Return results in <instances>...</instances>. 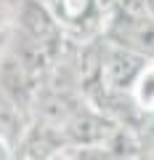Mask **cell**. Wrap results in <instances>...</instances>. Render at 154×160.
<instances>
[{"instance_id":"obj_11","label":"cell","mask_w":154,"mask_h":160,"mask_svg":"<svg viewBox=\"0 0 154 160\" xmlns=\"http://www.w3.org/2000/svg\"><path fill=\"white\" fill-rule=\"evenodd\" d=\"M0 160H11V152H8V144L0 139Z\"/></svg>"},{"instance_id":"obj_3","label":"cell","mask_w":154,"mask_h":160,"mask_svg":"<svg viewBox=\"0 0 154 160\" xmlns=\"http://www.w3.org/2000/svg\"><path fill=\"white\" fill-rule=\"evenodd\" d=\"M37 78L40 75L32 72L16 53H11L0 64V93L11 104H16L19 109H29L37 99V93H40Z\"/></svg>"},{"instance_id":"obj_5","label":"cell","mask_w":154,"mask_h":160,"mask_svg":"<svg viewBox=\"0 0 154 160\" xmlns=\"http://www.w3.org/2000/svg\"><path fill=\"white\" fill-rule=\"evenodd\" d=\"M109 40L117 46H125L130 51L141 53L146 59H154V16L146 13L141 19H112Z\"/></svg>"},{"instance_id":"obj_8","label":"cell","mask_w":154,"mask_h":160,"mask_svg":"<svg viewBox=\"0 0 154 160\" xmlns=\"http://www.w3.org/2000/svg\"><path fill=\"white\" fill-rule=\"evenodd\" d=\"M98 0H53V16L58 24L67 27H85L88 22H93L98 13Z\"/></svg>"},{"instance_id":"obj_12","label":"cell","mask_w":154,"mask_h":160,"mask_svg":"<svg viewBox=\"0 0 154 160\" xmlns=\"http://www.w3.org/2000/svg\"><path fill=\"white\" fill-rule=\"evenodd\" d=\"M146 8H149V13L154 16V0H146Z\"/></svg>"},{"instance_id":"obj_6","label":"cell","mask_w":154,"mask_h":160,"mask_svg":"<svg viewBox=\"0 0 154 160\" xmlns=\"http://www.w3.org/2000/svg\"><path fill=\"white\" fill-rule=\"evenodd\" d=\"M21 158L27 160H48L51 155H56L58 149L64 147V136H61V128L51 126V123H37L35 128H29L27 133L21 136Z\"/></svg>"},{"instance_id":"obj_9","label":"cell","mask_w":154,"mask_h":160,"mask_svg":"<svg viewBox=\"0 0 154 160\" xmlns=\"http://www.w3.org/2000/svg\"><path fill=\"white\" fill-rule=\"evenodd\" d=\"M138 144H141V155L146 160H154V109L143 115L141 131H138Z\"/></svg>"},{"instance_id":"obj_10","label":"cell","mask_w":154,"mask_h":160,"mask_svg":"<svg viewBox=\"0 0 154 160\" xmlns=\"http://www.w3.org/2000/svg\"><path fill=\"white\" fill-rule=\"evenodd\" d=\"M138 99H141V104H154V72H149V69H143V75L138 78Z\"/></svg>"},{"instance_id":"obj_4","label":"cell","mask_w":154,"mask_h":160,"mask_svg":"<svg viewBox=\"0 0 154 160\" xmlns=\"http://www.w3.org/2000/svg\"><path fill=\"white\" fill-rule=\"evenodd\" d=\"M114 131H117L114 120L82 107L61 126L64 144H74V147H104Z\"/></svg>"},{"instance_id":"obj_1","label":"cell","mask_w":154,"mask_h":160,"mask_svg":"<svg viewBox=\"0 0 154 160\" xmlns=\"http://www.w3.org/2000/svg\"><path fill=\"white\" fill-rule=\"evenodd\" d=\"M146 69V56L130 51L125 46H117L112 40H104V59H101V86L104 91L125 93L138 83V78Z\"/></svg>"},{"instance_id":"obj_7","label":"cell","mask_w":154,"mask_h":160,"mask_svg":"<svg viewBox=\"0 0 154 160\" xmlns=\"http://www.w3.org/2000/svg\"><path fill=\"white\" fill-rule=\"evenodd\" d=\"M32 107L37 109V118H40L43 123H51V126L61 128L64 123L80 109V104L74 102L69 93H61V91H40Z\"/></svg>"},{"instance_id":"obj_2","label":"cell","mask_w":154,"mask_h":160,"mask_svg":"<svg viewBox=\"0 0 154 160\" xmlns=\"http://www.w3.org/2000/svg\"><path fill=\"white\" fill-rule=\"evenodd\" d=\"M19 29L27 40L40 43L43 48L58 56L61 51V24L56 22L51 8H45L37 0H24L19 8Z\"/></svg>"}]
</instances>
